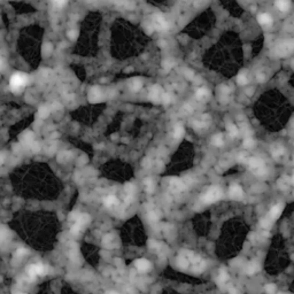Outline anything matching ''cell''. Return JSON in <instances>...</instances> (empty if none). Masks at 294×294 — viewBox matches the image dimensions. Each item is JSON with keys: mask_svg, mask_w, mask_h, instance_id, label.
Masks as SVG:
<instances>
[{"mask_svg": "<svg viewBox=\"0 0 294 294\" xmlns=\"http://www.w3.org/2000/svg\"><path fill=\"white\" fill-rule=\"evenodd\" d=\"M276 6H277V8H278L279 10L286 12V10L290 9L291 3H290L288 1H283V0H280V1H277V2H276Z\"/></svg>", "mask_w": 294, "mask_h": 294, "instance_id": "cell-9", "label": "cell"}, {"mask_svg": "<svg viewBox=\"0 0 294 294\" xmlns=\"http://www.w3.org/2000/svg\"><path fill=\"white\" fill-rule=\"evenodd\" d=\"M228 132H229V134L231 137H235L238 134V129H237V127L234 124H231L228 128Z\"/></svg>", "mask_w": 294, "mask_h": 294, "instance_id": "cell-16", "label": "cell"}, {"mask_svg": "<svg viewBox=\"0 0 294 294\" xmlns=\"http://www.w3.org/2000/svg\"><path fill=\"white\" fill-rule=\"evenodd\" d=\"M213 145L214 146H222L223 145V138H222V134H217L213 138Z\"/></svg>", "mask_w": 294, "mask_h": 294, "instance_id": "cell-12", "label": "cell"}, {"mask_svg": "<svg viewBox=\"0 0 294 294\" xmlns=\"http://www.w3.org/2000/svg\"><path fill=\"white\" fill-rule=\"evenodd\" d=\"M3 162V155L2 154H0V164Z\"/></svg>", "mask_w": 294, "mask_h": 294, "instance_id": "cell-29", "label": "cell"}, {"mask_svg": "<svg viewBox=\"0 0 294 294\" xmlns=\"http://www.w3.org/2000/svg\"><path fill=\"white\" fill-rule=\"evenodd\" d=\"M227 279H228V275L224 273V272H222V275H221V277H220V280L224 282V280H227Z\"/></svg>", "mask_w": 294, "mask_h": 294, "instance_id": "cell-25", "label": "cell"}, {"mask_svg": "<svg viewBox=\"0 0 294 294\" xmlns=\"http://www.w3.org/2000/svg\"><path fill=\"white\" fill-rule=\"evenodd\" d=\"M230 196L233 199H240L242 196V189L239 185H232L229 190Z\"/></svg>", "mask_w": 294, "mask_h": 294, "instance_id": "cell-5", "label": "cell"}, {"mask_svg": "<svg viewBox=\"0 0 294 294\" xmlns=\"http://www.w3.org/2000/svg\"><path fill=\"white\" fill-rule=\"evenodd\" d=\"M155 27H156L159 30H165V29L168 28V23H167V21L164 20L163 17L156 16V17H155Z\"/></svg>", "mask_w": 294, "mask_h": 294, "instance_id": "cell-7", "label": "cell"}, {"mask_svg": "<svg viewBox=\"0 0 294 294\" xmlns=\"http://www.w3.org/2000/svg\"><path fill=\"white\" fill-rule=\"evenodd\" d=\"M270 223H271V220H262L261 221V225L262 227H264V228L269 227V225H270Z\"/></svg>", "mask_w": 294, "mask_h": 294, "instance_id": "cell-23", "label": "cell"}, {"mask_svg": "<svg viewBox=\"0 0 294 294\" xmlns=\"http://www.w3.org/2000/svg\"><path fill=\"white\" fill-rule=\"evenodd\" d=\"M244 145H245V147L251 148V147L254 145V141H253V139H252V138H246V139L244 140Z\"/></svg>", "mask_w": 294, "mask_h": 294, "instance_id": "cell-20", "label": "cell"}, {"mask_svg": "<svg viewBox=\"0 0 294 294\" xmlns=\"http://www.w3.org/2000/svg\"><path fill=\"white\" fill-rule=\"evenodd\" d=\"M258 79H259V81H263V76L259 75V76H258Z\"/></svg>", "mask_w": 294, "mask_h": 294, "instance_id": "cell-30", "label": "cell"}, {"mask_svg": "<svg viewBox=\"0 0 294 294\" xmlns=\"http://www.w3.org/2000/svg\"><path fill=\"white\" fill-rule=\"evenodd\" d=\"M160 94V92H159V87L158 86H154L152 90H151V98H153V99H156L158 98V96Z\"/></svg>", "mask_w": 294, "mask_h": 294, "instance_id": "cell-17", "label": "cell"}, {"mask_svg": "<svg viewBox=\"0 0 294 294\" xmlns=\"http://www.w3.org/2000/svg\"><path fill=\"white\" fill-rule=\"evenodd\" d=\"M132 90L133 91H138L140 87H141V83H140V81H138V79H136V81H133V83H132Z\"/></svg>", "mask_w": 294, "mask_h": 294, "instance_id": "cell-19", "label": "cell"}, {"mask_svg": "<svg viewBox=\"0 0 294 294\" xmlns=\"http://www.w3.org/2000/svg\"><path fill=\"white\" fill-rule=\"evenodd\" d=\"M108 294H117V293H116V292H109Z\"/></svg>", "mask_w": 294, "mask_h": 294, "instance_id": "cell-31", "label": "cell"}, {"mask_svg": "<svg viewBox=\"0 0 294 294\" xmlns=\"http://www.w3.org/2000/svg\"><path fill=\"white\" fill-rule=\"evenodd\" d=\"M293 182H294V177H293Z\"/></svg>", "mask_w": 294, "mask_h": 294, "instance_id": "cell-33", "label": "cell"}, {"mask_svg": "<svg viewBox=\"0 0 294 294\" xmlns=\"http://www.w3.org/2000/svg\"><path fill=\"white\" fill-rule=\"evenodd\" d=\"M208 94V91L206 90V89H199L198 91H196V97L198 98H203V97H206Z\"/></svg>", "mask_w": 294, "mask_h": 294, "instance_id": "cell-18", "label": "cell"}, {"mask_svg": "<svg viewBox=\"0 0 294 294\" xmlns=\"http://www.w3.org/2000/svg\"><path fill=\"white\" fill-rule=\"evenodd\" d=\"M28 273L31 278H34L36 276H43L46 273V268L43 264H32L28 268Z\"/></svg>", "mask_w": 294, "mask_h": 294, "instance_id": "cell-3", "label": "cell"}, {"mask_svg": "<svg viewBox=\"0 0 294 294\" xmlns=\"http://www.w3.org/2000/svg\"><path fill=\"white\" fill-rule=\"evenodd\" d=\"M65 3V1H61V2L60 1H54V6H63Z\"/></svg>", "mask_w": 294, "mask_h": 294, "instance_id": "cell-27", "label": "cell"}, {"mask_svg": "<svg viewBox=\"0 0 294 294\" xmlns=\"http://www.w3.org/2000/svg\"><path fill=\"white\" fill-rule=\"evenodd\" d=\"M222 194H223V193H222V190H221V189H218V187H213V189H210L204 196H202V200H203V202H206V203H211V202H215V201L220 200Z\"/></svg>", "mask_w": 294, "mask_h": 294, "instance_id": "cell-2", "label": "cell"}, {"mask_svg": "<svg viewBox=\"0 0 294 294\" xmlns=\"http://www.w3.org/2000/svg\"><path fill=\"white\" fill-rule=\"evenodd\" d=\"M46 110H47V109H45V108H43V109H41V110H40V112H39V115H40V116H41V117H45V116H46V115H47V114H48V112H46Z\"/></svg>", "mask_w": 294, "mask_h": 294, "instance_id": "cell-24", "label": "cell"}, {"mask_svg": "<svg viewBox=\"0 0 294 294\" xmlns=\"http://www.w3.org/2000/svg\"><path fill=\"white\" fill-rule=\"evenodd\" d=\"M249 164H251V167L254 168V169H255V168H261L262 165H263L262 161L261 160H259V159H252Z\"/></svg>", "mask_w": 294, "mask_h": 294, "instance_id": "cell-15", "label": "cell"}, {"mask_svg": "<svg viewBox=\"0 0 294 294\" xmlns=\"http://www.w3.org/2000/svg\"><path fill=\"white\" fill-rule=\"evenodd\" d=\"M117 203H118V201H117V199L114 196H109L105 199V204L107 207H113V206H115Z\"/></svg>", "mask_w": 294, "mask_h": 294, "instance_id": "cell-11", "label": "cell"}, {"mask_svg": "<svg viewBox=\"0 0 294 294\" xmlns=\"http://www.w3.org/2000/svg\"><path fill=\"white\" fill-rule=\"evenodd\" d=\"M265 290H266L268 293H273V292L276 291V286H275L273 284H269V285L265 286Z\"/></svg>", "mask_w": 294, "mask_h": 294, "instance_id": "cell-21", "label": "cell"}, {"mask_svg": "<svg viewBox=\"0 0 294 294\" xmlns=\"http://www.w3.org/2000/svg\"><path fill=\"white\" fill-rule=\"evenodd\" d=\"M0 63H1V61H0Z\"/></svg>", "mask_w": 294, "mask_h": 294, "instance_id": "cell-34", "label": "cell"}, {"mask_svg": "<svg viewBox=\"0 0 294 294\" xmlns=\"http://www.w3.org/2000/svg\"><path fill=\"white\" fill-rule=\"evenodd\" d=\"M183 134H184V128L183 127H176V129H175V133H174V136H175V138L176 139H179V138H182L183 137Z\"/></svg>", "mask_w": 294, "mask_h": 294, "instance_id": "cell-13", "label": "cell"}, {"mask_svg": "<svg viewBox=\"0 0 294 294\" xmlns=\"http://www.w3.org/2000/svg\"><path fill=\"white\" fill-rule=\"evenodd\" d=\"M237 82L239 85H246L247 84V77L245 74H240L238 77H237Z\"/></svg>", "mask_w": 294, "mask_h": 294, "instance_id": "cell-14", "label": "cell"}, {"mask_svg": "<svg viewBox=\"0 0 294 294\" xmlns=\"http://www.w3.org/2000/svg\"><path fill=\"white\" fill-rule=\"evenodd\" d=\"M100 98H101V92H100V90H99L98 87H93V89L91 90V92H90V100L93 101V102H96V101H98Z\"/></svg>", "mask_w": 294, "mask_h": 294, "instance_id": "cell-8", "label": "cell"}, {"mask_svg": "<svg viewBox=\"0 0 294 294\" xmlns=\"http://www.w3.org/2000/svg\"><path fill=\"white\" fill-rule=\"evenodd\" d=\"M283 209H284V206L280 204V203H278V204H276L275 207H272L271 210H270V214H269L270 220H276V218L282 214Z\"/></svg>", "mask_w": 294, "mask_h": 294, "instance_id": "cell-4", "label": "cell"}, {"mask_svg": "<svg viewBox=\"0 0 294 294\" xmlns=\"http://www.w3.org/2000/svg\"><path fill=\"white\" fill-rule=\"evenodd\" d=\"M15 294H25V293H22V292H17V293H15Z\"/></svg>", "mask_w": 294, "mask_h": 294, "instance_id": "cell-32", "label": "cell"}, {"mask_svg": "<svg viewBox=\"0 0 294 294\" xmlns=\"http://www.w3.org/2000/svg\"><path fill=\"white\" fill-rule=\"evenodd\" d=\"M24 254H25V249L21 248V249L17 251V255H19V256H22V255H24Z\"/></svg>", "mask_w": 294, "mask_h": 294, "instance_id": "cell-26", "label": "cell"}, {"mask_svg": "<svg viewBox=\"0 0 294 294\" xmlns=\"http://www.w3.org/2000/svg\"><path fill=\"white\" fill-rule=\"evenodd\" d=\"M69 36H70V37H71V38H74V37H75V36H76V32H75V31H71V32L69 33Z\"/></svg>", "mask_w": 294, "mask_h": 294, "instance_id": "cell-28", "label": "cell"}, {"mask_svg": "<svg viewBox=\"0 0 294 294\" xmlns=\"http://www.w3.org/2000/svg\"><path fill=\"white\" fill-rule=\"evenodd\" d=\"M145 183H146V187H147V191H148V192H151V191L153 190V182H152L151 179H147Z\"/></svg>", "mask_w": 294, "mask_h": 294, "instance_id": "cell-22", "label": "cell"}, {"mask_svg": "<svg viewBox=\"0 0 294 294\" xmlns=\"http://www.w3.org/2000/svg\"><path fill=\"white\" fill-rule=\"evenodd\" d=\"M136 268L139 270V271H146L151 268V264L149 262L145 259H139L136 261Z\"/></svg>", "mask_w": 294, "mask_h": 294, "instance_id": "cell-6", "label": "cell"}, {"mask_svg": "<svg viewBox=\"0 0 294 294\" xmlns=\"http://www.w3.org/2000/svg\"><path fill=\"white\" fill-rule=\"evenodd\" d=\"M258 20H259V23L262 24V25H266V24H270V23L272 22L271 17H270L268 14H261V15H259Z\"/></svg>", "mask_w": 294, "mask_h": 294, "instance_id": "cell-10", "label": "cell"}, {"mask_svg": "<svg viewBox=\"0 0 294 294\" xmlns=\"http://www.w3.org/2000/svg\"><path fill=\"white\" fill-rule=\"evenodd\" d=\"M27 84V76L23 74H15L10 78V87L14 92L21 91Z\"/></svg>", "mask_w": 294, "mask_h": 294, "instance_id": "cell-1", "label": "cell"}]
</instances>
